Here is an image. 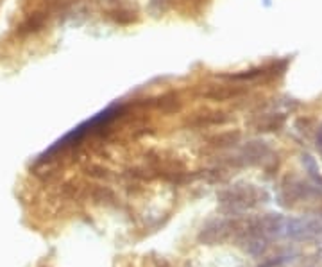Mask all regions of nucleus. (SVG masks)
<instances>
[{
	"label": "nucleus",
	"mask_w": 322,
	"mask_h": 267,
	"mask_svg": "<svg viewBox=\"0 0 322 267\" xmlns=\"http://www.w3.org/2000/svg\"><path fill=\"white\" fill-rule=\"evenodd\" d=\"M242 94V90L236 88H229V86H211L210 90H206L204 97L210 99V101H217V103H222V101H229V99L238 97Z\"/></svg>",
	"instance_id": "obj_1"
},
{
	"label": "nucleus",
	"mask_w": 322,
	"mask_h": 267,
	"mask_svg": "<svg viewBox=\"0 0 322 267\" xmlns=\"http://www.w3.org/2000/svg\"><path fill=\"white\" fill-rule=\"evenodd\" d=\"M45 20H47V14H43V13L31 14L24 24L18 27V33L25 34V33H33V31H40V29L43 27V24H45Z\"/></svg>",
	"instance_id": "obj_2"
},
{
	"label": "nucleus",
	"mask_w": 322,
	"mask_h": 267,
	"mask_svg": "<svg viewBox=\"0 0 322 267\" xmlns=\"http://www.w3.org/2000/svg\"><path fill=\"white\" fill-rule=\"evenodd\" d=\"M283 120L285 118L281 117H267L263 118V120H260V124H258V131H276V129H279L281 126H283Z\"/></svg>",
	"instance_id": "obj_3"
},
{
	"label": "nucleus",
	"mask_w": 322,
	"mask_h": 267,
	"mask_svg": "<svg viewBox=\"0 0 322 267\" xmlns=\"http://www.w3.org/2000/svg\"><path fill=\"white\" fill-rule=\"evenodd\" d=\"M228 118L224 117V113H210V115H201V117L193 120L191 124L197 126H211V124H224Z\"/></svg>",
	"instance_id": "obj_4"
},
{
	"label": "nucleus",
	"mask_w": 322,
	"mask_h": 267,
	"mask_svg": "<svg viewBox=\"0 0 322 267\" xmlns=\"http://www.w3.org/2000/svg\"><path fill=\"white\" fill-rule=\"evenodd\" d=\"M265 74L263 68H252V70H243L240 74H233L229 75V79H234V81H251V79H256L260 75Z\"/></svg>",
	"instance_id": "obj_5"
},
{
	"label": "nucleus",
	"mask_w": 322,
	"mask_h": 267,
	"mask_svg": "<svg viewBox=\"0 0 322 267\" xmlns=\"http://www.w3.org/2000/svg\"><path fill=\"white\" fill-rule=\"evenodd\" d=\"M238 133H226V135H220V136H215L213 140V146L217 147H226V146H231L234 142L238 140Z\"/></svg>",
	"instance_id": "obj_6"
},
{
	"label": "nucleus",
	"mask_w": 322,
	"mask_h": 267,
	"mask_svg": "<svg viewBox=\"0 0 322 267\" xmlns=\"http://www.w3.org/2000/svg\"><path fill=\"white\" fill-rule=\"evenodd\" d=\"M159 108L163 109L167 113H172V111H178L181 108V104H179L178 97H174V95H168V97H163L161 99V103H159Z\"/></svg>",
	"instance_id": "obj_7"
},
{
	"label": "nucleus",
	"mask_w": 322,
	"mask_h": 267,
	"mask_svg": "<svg viewBox=\"0 0 322 267\" xmlns=\"http://www.w3.org/2000/svg\"><path fill=\"white\" fill-rule=\"evenodd\" d=\"M133 14H135V13H131V11L118 9V11H113L111 18L115 20V22H118V24H131L133 20H135V16H133Z\"/></svg>",
	"instance_id": "obj_8"
},
{
	"label": "nucleus",
	"mask_w": 322,
	"mask_h": 267,
	"mask_svg": "<svg viewBox=\"0 0 322 267\" xmlns=\"http://www.w3.org/2000/svg\"><path fill=\"white\" fill-rule=\"evenodd\" d=\"M86 172L90 174V176H93V178H107L109 176V170L104 169V167H97V165H92V167H88L86 169Z\"/></svg>",
	"instance_id": "obj_9"
},
{
	"label": "nucleus",
	"mask_w": 322,
	"mask_h": 267,
	"mask_svg": "<svg viewBox=\"0 0 322 267\" xmlns=\"http://www.w3.org/2000/svg\"><path fill=\"white\" fill-rule=\"evenodd\" d=\"M317 147L322 153V127H321V131H319V136H317Z\"/></svg>",
	"instance_id": "obj_10"
},
{
	"label": "nucleus",
	"mask_w": 322,
	"mask_h": 267,
	"mask_svg": "<svg viewBox=\"0 0 322 267\" xmlns=\"http://www.w3.org/2000/svg\"><path fill=\"white\" fill-rule=\"evenodd\" d=\"M150 2H152V5H156V4H167V0H150Z\"/></svg>",
	"instance_id": "obj_11"
}]
</instances>
